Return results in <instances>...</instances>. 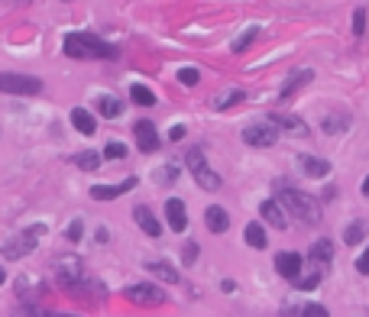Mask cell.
I'll return each mask as SVG.
<instances>
[{"label":"cell","mask_w":369,"mask_h":317,"mask_svg":"<svg viewBox=\"0 0 369 317\" xmlns=\"http://www.w3.org/2000/svg\"><path fill=\"white\" fill-rule=\"evenodd\" d=\"M298 168L308 178H324V175L331 172V162H327V158H317V156H298Z\"/></svg>","instance_id":"16"},{"label":"cell","mask_w":369,"mask_h":317,"mask_svg":"<svg viewBox=\"0 0 369 317\" xmlns=\"http://www.w3.org/2000/svg\"><path fill=\"white\" fill-rule=\"evenodd\" d=\"M123 298L133 304H143V308H159V304H165V298L169 294L162 292L159 285H149V282H139V285H130L127 292H123Z\"/></svg>","instance_id":"8"},{"label":"cell","mask_w":369,"mask_h":317,"mask_svg":"<svg viewBox=\"0 0 369 317\" xmlns=\"http://www.w3.org/2000/svg\"><path fill=\"white\" fill-rule=\"evenodd\" d=\"M10 317H46V314H42L33 301H26V304H16V308L10 311Z\"/></svg>","instance_id":"31"},{"label":"cell","mask_w":369,"mask_h":317,"mask_svg":"<svg viewBox=\"0 0 369 317\" xmlns=\"http://www.w3.org/2000/svg\"><path fill=\"white\" fill-rule=\"evenodd\" d=\"M259 214H262V220H266V224H272L276 230H285V226H288V220H285V214H282V207H279V201H272V197L259 204Z\"/></svg>","instance_id":"20"},{"label":"cell","mask_w":369,"mask_h":317,"mask_svg":"<svg viewBox=\"0 0 369 317\" xmlns=\"http://www.w3.org/2000/svg\"><path fill=\"white\" fill-rule=\"evenodd\" d=\"M178 81H182L184 88H194V84L201 81V71L198 68H178Z\"/></svg>","instance_id":"32"},{"label":"cell","mask_w":369,"mask_h":317,"mask_svg":"<svg viewBox=\"0 0 369 317\" xmlns=\"http://www.w3.org/2000/svg\"><path fill=\"white\" fill-rule=\"evenodd\" d=\"M133 217H136V226L146 236H159L162 234V224L153 217V211H149L146 204H136V207H133Z\"/></svg>","instance_id":"14"},{"label":"cell","mask_w":369,"mask_h":317,"mask_svg":"<svg viewBox=\"0 0 369 317\" xmlns=\"http://www.w3.org/2000/svg\"><path fill=\"white\" fill-rule=\"evenodd\" d=\"M75 166L81 168V172H94V168H100V156H98V152H91V149H88V152H78V156H75Z\"/></svg>","instance_id":"27"},{"label":"cell","mask_w":369,"mask_h":317,"mask_svg":"<svg viewBox=\"0 0 369 317\" xmlns=\"http://www.w3.org/2000/svg\"><path fill=\"white\" fill-rule=\"evenodd\" d=\"M353 36H366V7L353 10Z\"/></svg>","instance_id":"33"},{"label":"cell","mask_w":369,"mask_h":317,"mask_svg":"<svg viewBox=\"0 0 369 317\" xmlns=\"http://www.w3.org/2000/svg\"><path fill=\"white\" fill-rule=\"evenodd\" d=\"M130 98L136 100L139 107H153V104H156V94H153L149 88H143V84H133V88H130Z\"/></svg>","instance_id":"29"},{"label":"cell","mask_w":369,"mask_h":317,"mask_svg":"<svg viewBox=\"0 0 369 317\" xmlns=\"http://www.w3.org/2000/svg\"><path fill=\"white\" fill-rule=\"evenodd\" d=\"M256 36H259V26H250V30H243L237 39H233V45H230V49L240 55V52H243V49H246V45H253V42H256Z\"/></svg>","instance_id":"28"},{"label":"cell","mask_w":369,"mask_h":317,"mask_svg":"<svg viewBox=\"0 0 369 317\" xmlns=\"http://www.w3.org/2000/svg\"><path fill=\"white\" fill-rule=\"evenodd\" d=\"M276 188H279V197H282V204L288 207L292 217H298L301 224H308V226H315L317 220H321V207H317L315 197H308L305 191H295L292 185H285V181H276Z\"/></svg>","instance_id":"2"},{"label":"cell","mask_w":369,"mask_h":317,"mask_svg":"<svg viewBox=\"0 0 369 317\" xmlns=\"http://www.w3.org/2000/svg\"><path fill=\"white\" fill-rule=\"evenodd\" d=\"M94 107H98L100 117H107V120H117L123 113V100L117 98V94H100L98 100H94Z\"/></svg>","instance_id":"19"},{"label":"cell","mask_w":369,"mask_h":317,"mask_svg":"<svg viewBox=\"0 0 369 317\" xmlns=\"http://www.w3.org/2000/svg\"><path fill=\"white\" fill-rule=\"evenodd\" d=\"M71 127H75L81 136H94V129H98V120H94V117L85 110V107H75V110H71Z\"/></svg>","instance_id":"22"},{"label":"cell","mask_w":369,"mask_h":317,"mask_svg":"<svg viewBox=\"0 0 369 317\" xmlns=\"http://www.w3.org/2000/svg\"><path fill=\"white\" fill-rule=\"evenodd\" d=\"M4 4H16V7H26L30 0H4Z\"/></svg>","instance_id":"42"},{"label":"cell","mask_w":369,"mask_h":317,"mask_svg":"<svg viewBox=\"0 0 369 317\" xmlns=\"http://www.w3.org/2000/svg\"><path fill=\"white\" fill-rule=\"evenodd\" d=\"M301 265H305V259H301L298 253H279V256H276L279 275H282V279H288V282H298Z\"/></svg>","instance_id":"12"},{"label":"cell","mask_w":369,"mask_h":317,"mask_svg":"<svg viewBox=\"0 0 369 317\" xmlns=\"http://www.w3.org/2000/svg\"><path fill=\"white\" fill-rule=\"evenodd\" d=\"M188 168H192L194 181H198L204 191H221L223 178L208 166V162H204V152H201V146H194V149L188 152Z\"/></svg>","instance_id":"5"},{"label":"cell","mask_w":369,"mask_h":317,"mask_svg":"<svg viewBox=\"0 0 369 317\" xmlns=\"http://www.w3.org/2000/svg\"><path fill=\"white\" fill-rule=\"evenodd\" d=\"M169 139H172V143H178V139H184V127H182V123L169 129Z\"/></svg>","instance_id":"40"},{"label":"cell","mask_w":369,"mask_h":317,"mask_svg":"<svg viewBox=\"0 0 369 317\" xmlns=\"http://www.w3.org/2000/svg\"><path fill=\"white\" fill-rule=\"evenodd\" d=\"M4 282H7V272H4V269H0V285H4Z\"/></svg>","instance_id":"45"},{"label":"cell","mask_w":369,"mask_h":317,"mask_svg":"<svg viewBox=\"0 0 369 317\" xmlns=\"http://www.w3.org/2000/svg\"><path fill=\"white\" fill-rule=\"evenodd\" d=\"M52 269H55V279H59V285L65 288V292L85 279V259L75 256V253H62V256H55Z\"/></svg>","instance_id":"3"},{"label":"cell","mask_w":369,"mask_h":317,"mask_svg":"<svg viewBox=\"0 0 369 317\" xmlns=\"http://www.w3.org/2000/svg\"><path fill=\"white\" fill-rule=\"evenodd\" d=\"M350 113H324L321 117V129L327 136H337V133H344V129H350Z\"/></svg>","instance_id":"21"},{"label":"cell","mask_w":369,"mask_h":317,"mask_svg":"<svg viewBox=\"0 0 369 317\" xmlns=\"http://www.w3.org/2000/svg\"><path fill=\"white\" fill-rule=\"evenodd\" d=\"M311 78H315V71H311V68H301V71H292V75H288V81L282 84V91H279V100H288V98L295 94V91H301V84H308Z\"/></svg>","instance_id":"18"},{"label":"cell","mask_w":369,"mask_h":317,"mask_svg":"<svg viewBox=\"0 0 369 317\" xmlns=\"http://www.w3.org/2000/svg\"><path fill=\"white\" fill-rule=\"evenodd\" d=\"M0 91H4V94H23V98H33V94L42 91V78L4 71V75H0Z\"/></svg>","instance_id":"7"},{"label":"cell","mask_w":369,"mask_h":317,"mask_svg":"<svg viewBox=\"0 0 369 317\" xmlns=\"http://www.w3.org/2000/svg\"><path fill=\"white\" fill-rule=\"evenodd\" d=\"M165 217H169V226L175 234H182L184 226H188V214H184V204L178 197H169L165 201Z\"/></svg>","instance_id":"15"},{"label":"cell","mask_w":369,"mask_h":317,"mask_svg":"<svg viewBox=\"0 0 369 317\" xmlns=\"http://www.w3.org/2000/svg\"><path fill=\"white\" fill-rule=\"evenodd\" d=\"M198 259V243H188L184 246V263H194Z\"/></svg>","instance_id":"39"},{"label":"cell","mask_w":369,"mask_h":317,"mask_svg":"<svg viewBox=\"0 0 369 317\" xmlns=\"http://www.w3.org/2000/svg\"><path fill=\"white\" fill-rule=\"evenodd\" d=\"M243 143L246 146H256V149H269V146L279 143V129L272 127L266 117L262 120H253V123H246L243 129Z\"/></svg>","instance_id":"6"},{"label":"cell","mask_w":369,"mask_h":317,"mask_svg":"<svg viewBox=\"0 0 369 317\" xmlns=\"http://www.w3.org/2000/svg\"><path fill=\"white\" fill-rule=\"evenodd\" d=\"M127 156V146L123 143H107L104 146V158H123Z\"/></svg>","instance_id":"37"},{"label":"cell","mask_w":369,"mask_h":317,"mask_svg":"<svg viewBox=\"0 0 369 317\" xmlns=\"http://www.w3.org/2000/svg\"><path fill=\"white\" fill-rule=\"evenodd\" d=\"M240 100H246V91L243 88H230V91H223L221 98L214 100V107H217V110H230V107L240 104Z\"/></svg>","instance_id":"25"},{"label":"cell","mask_w":369,"mask_h":317,"mask_svg":"<svg viewBox=\"0 0 369 317\" xmlns=\"http://www.w3.org/2000/svg\"><path fill=\"white\" fill-rule=\"evenodd\" d=\"M324 272H308V275H298V288H305V292H311V288H317V282H321Z\"/></svg>","instance_id":"34"},{"label":"cell","mask_w":369,"mask_h":317,"mask_svg":"<svg viewBox=\"0 0 369 317\" xmlns=\"http://www.w3.org/2000/svg\"><path fill=\"white\" fill-rule=\"evenodd\" d=\"M298 317H331V314H327V308H324V304L311 301V304H305V308H301Z\"/></svg>","instance_id":"36"},{"label":"cell","mask_w":369,"mask_h":317,"mask_svg":"<svg viewBox=\"0 0 369 317\" xmlns=\"http://www.w3.org/2000/svg\"><path fill=\"white\" fill-rule=\"evenodd\" d=\"M282 317H298V311H292V308H285V311H282Z\"/></svg>","instance_id":"43"},{"label":"cell","mask_w":369,"mask_h":317,"mask_svg":"<svg viewBox=\"0 0 369 317\" xmlns=\"http://www.w3.org/2000/svg\"><path fill=\"white\" fill-rule=\"evenodd\" d=\"M62 49H65L69 59H117L120 55L117 45L104 42L100 36H91V33H69Z\"/></svg>","instance_id":"1"},{"label":"cell","mask_w":369,"mask_h":317,"mask_svg":"<svg viewBox=\"0 0 369 317\" xmlns=\"http://www.w3.org/2000/svg\"><path fill=\"white\" fill-rule=\"evenodd\" d=\"M39 236H46V226H42V224L30 226V230H23V234H16L13 240L4 243L0 253H4V259H23V256H30L33 249H36Z\"/></svg>","instance_id":"4"},{"label":"cell","mask_w":369,"mask_h":317,"mask_svg":"<svg viewBox=\"0 0 369 317\" xmlns=\"http://www.w3.org/2000/svg\"><path fill=\"white\" fill-rule=\"evenodd\" d=\"M363 195L369 197V175H366V178H363Z\"/></svg>","instance_id":"44"},{"label":"cell","mask_w":369,"mask_h":317,"mask_svg":"<svg viewBox=\"0 0 369 317\" xmlns=\"http://www.w3.org/2000/svg\"><path fill=\"white\" fill-rule=\"evenodd\" d=\"M146 269H149V272H153L156 279H165V282H169V285H175V282H178V272H175V269H172V265H169V263H149V265H146Z\"/></svg>","instance_id":"26"},{"label":"cell","mask_w":369,"mask_h":317,"mask_svg":"<svg viewBox=\"0 0 369 317\" xmlns=\"http://www.w3.org/2000/svg\"><path fill=\"white\" fill-rule=\"evenodd\" d=\"M42 292H46V285L39 279H33V275H20V279H16V294H20V298H36V294H42Z\"/></svg>","instance_id":"24"},{"label":"cell","mask_w":369,"mask_h":317,"mask_svg":"<svg viewBox=\"0 0 369 317\" xmlns=\"http://www.w3.org/2000/svg\"><path fill=\"white\" fill-rule=\"evenodd\" d=\"M94 240H98V243H107V240H110V234H107V230H104V226H100L98 234H94Z\"/></svg>","instance_id":"41"},{"label":"cell","mask_w":369,"mask_h":317,"mask_svg":"<svg viewBox=\"0 0 369 317\" xmlns=\"http://www.w3.org/2000/svg\"><path fill=\"white\" fill-rule=\"evenodd\" d=\"M366 230H369V224H363V220L350 224V226H346V230H344V243H350V246H353V243H360Z\"/></svg>","instance_id":"30"},{"label":"cell","mask_w":369,"mask_h":317,"mask_svg":"<svg viewBox=\"0 0 369 317\" xmlns=\"http://www.w3.org/2000/svg\"><path fill=\"white\" fill-rule=\"evenodd\" d=\"M356 269H360V275H369V246H366V253L356 259Z\"/></svg>","instance_id":"38"},{"label":"cell","mask_w":369,"mask_h":317,"mask_svg":"<svg viewBox=\"0 0 369 317\" xmlns=\"http://www.w3.org/2000/svg\"><path fill=\"white\" fill-rule=\"evenodd\" d=\"M136 188V178H123L120 185H91V197L94 201H117L120 195Z\"/></svg>","instance_id":"11"},{"label":"cell","mask_w":369,"mask_h":317,"mask_svg":"<svg viewBox=\"0 0 369 317\" xmlns=\"http://www.w3.org/2000/svg\"><path fill=\"white\" fill-rule=\"evenodd\" d=\"M308 259H311V265H315L317 272H327V265H331L334 259V243L324 236V240L311 243V253H308Z\"/></svg>","instance_id":"13"},{"label":"cell","mask_w":369,"mask_h":317,"mask_svg":"<svg viewBox=\"0 0 369 317\" xmlns=\"http://www.w3.org/2000/svg\"><path fill=\"white\" fill-rule=\"evenodd\" d=\"M204 224H208L211 234H227V226H230V214L223 211V207H217V204H211L208 211H204Z\"/></svg>","instance_id":"17"},{"label":"cell","mask_w":369,"mask_h":317,"mask_svg":"<svg viewBox=\"0 0 369 317\" xmlns=\"http://www.w3.org/2000/svg\"><path fill=\"white\" fill-rule=\"evenodd\" d=\"M133 133H136V146H139V152H156V149L162 146V139H159V133H156L153 120H136Z\"/></svg>","instance_id":"10"},{"label":"cell","mask_w":369,"mask_h":317,"mask_svg":"<svg viewBox=\"0 0 369 317\" xmlns=\"http://www.w3.org/2000/svg\"><path fill=\"white\" fill-rule=\"evenodd\" d=\"M81 234H85V224L75 217V220L69 224V230H65V240H69V243H78V240H81Z\"/></svg>","instance_id":"35"},{"label":"cell","mask_w":369,"mask_h":317,"mask_svg":"<svg viewBox=\"0 0 369 317\" xmlns=\"http://www.w3.org/2000/svg\"><path fill=\"white\" fill-rule=\"evenodd\" d=\"M243 240L250 243V246H253V249H266V246H269V240H266V230H262V224H259V220H253V224H246Z\"/></svg>","instance_id":"23"},{"label":"cell","mask_w":369,"mask_h":317,"mask_svg":"<svg viewBox=\"0 0 369 317\" xmlns=\"http://www.w3.org/2000/svg\"><path fill=\"white\" fill-rule=\"evenodd\" d=\"M266 120L272 123V127H282L285 133H295V136H308L311 129H308V123L301 120V117H292V113H279V110H269L266 113Z\"/></svg>","instance_id":"9"}]
</instances>
